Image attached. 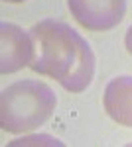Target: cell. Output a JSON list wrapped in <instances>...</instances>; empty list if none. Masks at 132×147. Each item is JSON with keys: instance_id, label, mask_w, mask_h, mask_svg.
<instances>
[{"instance_id": "6da1fadb", "label": "cell", "mask_w": 132, "mask_h": 147, "mask_svg": "<svg viewBox=\"0 0 132 147\" xmlns=\"http://www.w3.org/2000/svg\"><path fill=\"white\" fill-rule=\"evenodd\" d=\"M38 53L32 71L55 79L65 90L83 92L95 79L97 57L87 39L71 26L55 20H42L30 30Z\"/></svg>"}, {"instance_id": "7a4b0ae2", "label": "cell", "mask_w": 132, "mask_h": 147, "mask_svg": "<svg viewBox=\"0 0 132 147\" xmlns=\"http://www.w3.org/2000/svg\"><path fill=\"white\" fill-rule=\"evenodd\" d=\"M57 96L42 80H18L2 90L0 124L4 131L26 134L44 125L55 112Z\"/></svg>"}, {"instance_id": "3957f363", "label": "cell", "mask_w": 132, "mask_h": 147, "mask_svg": "<svg viewBox=\"0 0 132 147\" xmlns=\"http://www.w3.org/2000/svg\"><path fill=\"white\" fill-rule=\"evenodd\" d=\"M2 37V57H0V71L2 75H12L24 67H30L36 59L38 45L32 32L10 22H2L0 26Z\"/></svg>"}, {"instance_id": "277c9868", "label": "cell", "mask_w": 132, "mask_h": 147, "mask_svg": "<svg viewBox=\"0 0 132 147\" xmlns=\"http://www.w3.org/2000/svg\"><path fill=\"white\" fill-rule=\"evenodd\" d=\"M67 6L71 16L91 32H109L126 14V0H67Z\"/></svg>"}, {"instance_id": "5b68a950", "label": "cell", "mask_w": 132, "mask_h": 147, "mask_svg": "<svg viewBox=\"0 0 132 147\" xmlns=\"http://www.w3.org/2000/svg\"><path fill=\"white\" fill-rule=\"evenodd\" d=\"M105 110L118 125L132 127V75L114 77L103 94Z\"/></svg>"}, {"instance_id": "8992f818", "label": "cell", "mask_w": 132, "mask_h": 147, "mask_svg": "<svg viewBox=\"0 0 132 147\" xmlns=\"http://www.w3.org/2000/svg\"><path fill=\"white\" fill-rule=\"evenodd\" d=\"M42 143H49V145H61V141H59V139L49 137V136H28V137H22V139L12 141L10 145H42Z\"/></svg>"}, {"instance_id": "52a82bcc", "label": "cell", "mask_w": 132, "mask_h": 147, "mask_svg": "<svg viewBox=\"0 0 132 147\" xmlns=\"http://www.w3.org/2000/svg\"><path fill=\"white\" fill-rule=\"evenodd\" d=\"M124 45H126V51L132 55V26L128 28V32H126V35H124Z\"/></svg>"}, {"instance_id": "ba28073f", "label": "cell", "mask_w": 132, "mask_h": 147, "mask_svg": "<svg viewBox=\"0 0 132 147\" xmlns=\"http://www.w3.org/2000/svg\"><path fill=\"white\" fill-rule=\"evenodd\" d=\"M4 2H10V4H20V2H26V0H4Z\"/></svg>"}]
</instances>
